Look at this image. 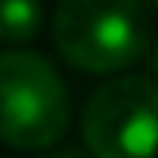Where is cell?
Returning <instances> with one entry per match:
<instances>
[{
	"label": "cell",
	"instance_id": "6da1fadb",
	"mask_svg": "<svg viewBox=\"0 0 158 158\" xmlns=\"http://www.w3.org/2000/svg\"><path fill=\"white\" fill-rule=\"evenodd\" d=\"M54 44L84 74L125 71L148 51V14L141 0H57Z\"/></svg>",
	"mask_w": 158,
	"mask_h": 158
},
{
	"label": "cell",
	"instance_id": "7a4b0ae2",
	"mask_svg": "<svg viewBox=\"0 0 158 158\" xmlns=\"http://www.w3.org/2000/svg\"><path fill=\"white\" fill-rule=\"evenodd\" d=\"M71 101L54 64L34 51L0 54V141L20 152H40L61 141Z\"/></svg>",
	"mask_w": 158,
	"mask_h": 158
},
{
	"label": "cell",
	"instance_id": "3957f363",
	"mask_svg": "<svg viewBox=\"0 0 158 158\" xmlns=\"http://www.w3.org/2000/svg\"><path fill=\"white\" fill-rule=\"evenodd\" d=\"M81 135L94 158L158 155V84L145 74L101 84L81 111Z\"/></svg>",
	"mask_w": 158,
	"mask_h": 158
},
{
	"label": "cell",
	"instance_id": "277c9868",
	"mask_svg": "<svg viewBox=\"0 0 158 158\" xmlns=\"http://www.w3.org/2000/svg\"><path fill=\"white\" fill-rule=\"evenodd\" d=\"M44 7L40 0H0V40L27 44L40 34Z\"/></svg>",
	"mask_w": 158,
	"mask_h": 158
},
{
	"label": "cell",
	"instance_id": "5b68a950",
	"mask_svg": "<svg viewBox=\"0 0 158 158\" xmlns=\"http://www.w3.org/2000/svg\"><path fill=\"white\" fill-rule=\"evenodd\" d=\"M47 158H94V155H84V152H74V148H64V152H54Z\"/></svg>",
	"mask_w": 158,
	"mask_h": 158
},
{
	"label": "cell",
	"instance_id": "8992f818",
	"mask_svg": "<svg viewBox=\"0 0 158 158\" xmlns=\"http://www.w3.org/2000/svg\"><path fill=\"white\" fill-rule=\"evenodd\" d=\"M152 71L158 74V44H155V51H152Z\"/></svg>",
	"mask_w": 158,
	"mask_h": 158
},
{
	"label": "cell",
	"instance_id": "52a82bcc",
	"mask_svg": "<svg viewBox=\"0 0 158 158\" xmlns=\"http://www.w3.org/2000/svg\"><path fill=\"white\" fill-rule=\"evenodd\" d=\"M152 3H158V0H152Z\"/></svg>",
	"mask_w": 158,
	"mask_h": 158
},
{
	"label": "cell",
	"instance_id": "ba28073f",
	"mask_svg": "<svg viewBox=\"0 0 158 158\" xmlns=\"http://www.w3.org/2000/svg\"><path fill=\"white\" fill-rule=\"evenodd\" d=\"M152 158H155V155H152Z\"/></svg>",
	"mask_w": 158,
	"mask_h": 158
}]
</instances>
